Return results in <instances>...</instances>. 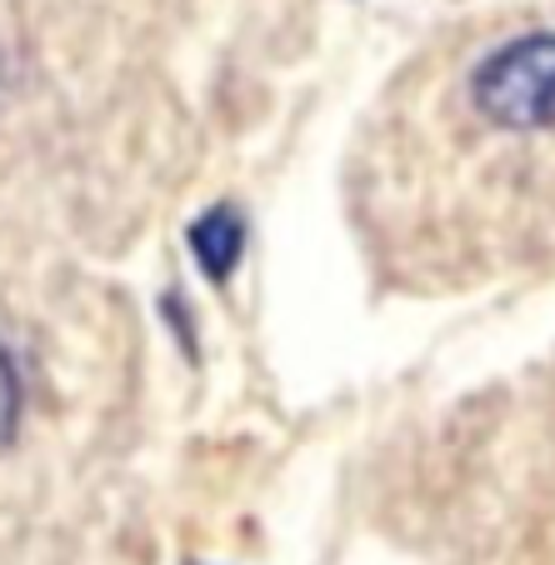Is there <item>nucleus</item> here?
<instances>
[{"label":"nucleus","instance_id":"f257e3e1","mask_svg":"<svg viewBox=\"0 0 555 565\" xmlns=\"http://www.w3.org/2000/svg\"><path fill=\"white\" fill-rule=\"evenodd\" d=\"M466 106L501 136H555V25L491 45L466 81Z\"/></svg>","mask_w":555,"mask_h":565},{"label":"nucleus","instance_id":"f03ea898","mask_svg":"<svg viewBox=\"0 0 555 565\" xmlns=\"http://www.w3.org/2000/svg\"><path fill=\"white\" fill-rule=\"evenodd\" d=\"M241 250H246V225H241V215H235L231 205H215V211H205L201 221L191 225V256L211 280L231 276Z\"/></svg>","mask_w":555,"mask_h":565},{"label":"nucleus","instance_id":"7ed1b4c3","mask_svg":"<svg viewBox=\"0 0 555 565\" xmlns=\"http://www.w3.org/2000/svg\"><path fill=\"white\" fill-rule=\"evenodd\" d=\"M21 411H25L21 371H15V361H11V345L0 341V446L15 440V430H21Z\"/></svg>","mask_w":555,"mask_h":565}]
</instances>
